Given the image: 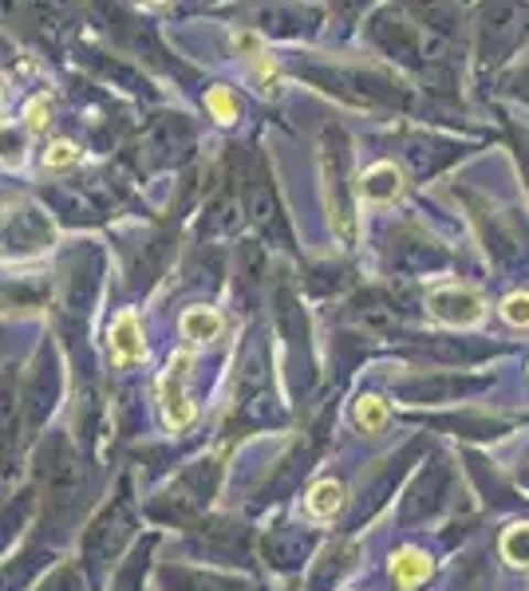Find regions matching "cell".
I'll use <instances>...</instances> for the list:
<instances>
[{
  "label": "cell",
  "mask_w": 529,
  "mask_h": 591,
  "mask_svg": "<svg viewBox=\"0 0 529 591\" xmlns=\"http://www.w3.org/2000/svg\"><path fill=\"white\" fill-rule=\"evenodd\" d=\"M206 107L218 122H234L237 119V99L229 95V87H209L206 91Z\"/></svg>",
  "instance_id": "15"
},
{
  "label": "cell",
  "mask_w": 529,
  "mask_h": 591,
  "mask_svg": "<svg viewBox=\"0 0 529 591\" xmlns=\"http://www.w3.org/2000/svg\"><path fill=\"white\" fill-rule=\"evenodd\" d=\"M399 189H403V178H399V169L391 166V162H379V166H371L368 174L359 178V197L371 201V206H388V201H396Z\"/></svg>",
  "instance_id": "5"
},
{
  "label": "cell",
  "mask_w": 529,
  "mask_h": 591,
  "mask_svg": "<svg viewBox=\"0 0 529 591\" xmlns=\"http://www.w3.org/2000/svg\"><path fill=\"white\" fill-rule=\"evenodd\" d=\"M478 379H427V383L407 386V398H419V403H446L454 394L478 391Z\"/></svg>",
  "instance_id": "8"
},
{
  "label": "cell",
  "mask_w": 529,
  "mask_h": 591,
  "mask_svg": "<svg viewBox=\"0 0 529 591\" xmlns=\"http://www.w3.org/2000/svg\"><path fill=\"white\" fill-rule=\"evenodd\" d=\"M253 217H257V221H261V226H273V221H277L273 194H264V189H257V194H253Z\"/></svg>",
  "instance_id": "19"
},
{
  "label": "cell",
  "mask_w": 529,
  "mask_h": 591,
  "mask_svg": "<svg viewBox=\"0 0 529 591\" xmlns=\"http://www.w3.org/2000/svg\"><path fill=\"white\" fill-rule=\"evenodd\" d=\"M154 4H159V0H154Z\"/></svg>",
  "instance_id": "23"
},
{
  "label": "cell",
  "mask_w": 529,
  "mask_h": 591,
  "mask_svg": "<svg viewBox=\"0 0 529 591\" xmlns=\"http://www.w3.org/2000/svg\"><path fill=\"white\" fill-rule=\"evenodd\" d=\"M427 308L431 316L451 324V328H466V324H478L483 319V296L474 288H463V284H443L427 296Z\"/></svg>",
  "instance_id": "2"
},
{
  "label": "cell",
  "mask_w": 529,
  "mask_h": 591,
  "mask_svg": "<svg viewBox=\"0 0 529 591\" xmlns=\"http://www.w3.org/2000/svg\"><path fill=\"white\" fill-rule=\"evenodd\" d=\"M111 355L119 363H139L147 355L142 348V331H139V316L134 311H123V316L111 324Z\"/></svg>",
  "instance_id": "6"
},
{
  "label": "cell",
  "mask_w": 529,
  "mask_h": 591,
  "mask_svg": "<svg viewBox=\"0 0 529 591\" xmlns=\"http://www.w3.org/2000/svg\"><path fill=\"white\" fill-rule=\"evenodd\" d=\"M431 355H439V359H474L478 351H471V348H454V343H435L431 348Z\"/></svg>",
  "instance_id": "21"
},
{
  "label": "cell",
  "mask_w": 529,
  "mask_h": 591,
  "mask_svg": "<svg viewBox=\"0 0 529 591\" xmlns=\"http://www.w3.org/2000/svg\"><path fill=\"white\" fill-rule=\"evenodd\" d=\"M490 244H494V253H498L501 261H521V256H526L529 237L514 217H501L498 226L490 229Z\"/></svg>",
  "instance_id": "9"
},
{
  "label": "cell",
  "mask_w": 529,
  "mask_h": 591,
  "mask_svg": "<svg viewBox=\"0 0 529 591\" xmlns=\"http://www.w3.org/2000/svg\"><path fill=\"white\" fill-rule=\"evenodd\" d=\"M190 355H174L171 366H166V379H162V414H166V426L171 430H186L194 423V403H190L186 394H182V379L190 375Z\"/></svg>",
  "instance_id": "3"
},
{
  "label": "cell",
  "mask_w": 529,
  "mask_h": 591,
  "mask_svg": "<svg viewBox=\"0 0 529 591\" xmlns=\"http://www.w3.org/2000/svg\"><path fill=\"white\" fill-rule=\"evenodd\" d=\"M24 114H29L32 131H44V127H47V99H32L29 111H24Z\"/></svg>",
  "instance_id": "20"
},
{
  "label": "cell",
  "mask_w": 529,
  "mask_h": 591,
  "mask_svg": "<svg viewBox=\"0 0 529 591\" xmlns=\"http://www.w3.org/2000/svg\"><path fill=\"white\" fill-rule=\"evenodd\" d=\"M431 576V560L415 548H403V552L391 556V580H396L399 591H411Z\"/></svg>",
  "instance_id": "7"
},
{
  "label": "cell",
  "mask_w": 529,
  "mask_h": 591,
  "mask_svg": "<svg viewBox=\"0 0 529 591\" xmlns=\"http://www.w3.org/2000/svg\"><path fill=\"white\" fill-rule=\"evenodd\" d=\"M304 508H309L312 521H332V516L344 508V485L341 481H321V485H312Z\"/></svg>",
  "instance_id": "10"
},
{
  "label": "cell",
  "mask_w": 529,
  "mask_h": 591,
  "mask_svg": "<svg viewBox=\"0 0 529 591\" xmlns=\"http://www.w3.org/2000/svg\"><path fill=\"white\" fill-rule=\"evenodd\" d=\"M446 481H451L446 466H431V470H427L423 478H419V485H415V493H411V501H407V521L435 513L439 501H443V493H446Z\"/></svg>",
  "instance_id": "4"
},
{
  "label": "cell",
  "mask_w": 529,
  "mask_h": 591,
  "mask_svg": "<svg viewBox=\"0 0 529 591\" xmlns=\"http://www.w3.org/2000/svg\"><path fill=\"white\" fill-rule=\"evenodd\" d=\"M182 331H186V339L209 343V339L222 336V316L214 308H186L182 311Z\"/></svg>",
  "instance_id": "11"
},
{
  "label": "cell",
  "mask_w": 529,
  "mask_h": 591,
  "mask_svg": "<svg viewBox=\"0 0 529 591\" xmlns=\"http://www.w3.org/2000/svg\"><path fill=\"white\" fill-rule=\"evenodd\" d=\"M359 316H364V324H371V328H391V324H396V308H391L384 296L359 300Z\"/></svg>",
  "instance_id": "14"
},
{
  "label": "cell",
  "mask_w": 529,
  "mask_h": 591,
  "mask_svg": "<svg viewBox=\"0 0 529 591\" xmlns=\"http://www.w3.org/2000/svg\"><path fill=\"white\" fill-rule=\"evenodd\" d=\"M501 316H506V324H514V328H529V296H526V292H514V296H506V304H501Z\"/></svg>",
  "instance_id": "17"
},
{
  "label": "cell",
  "mask_w": 529,
  "mask_h": 591,
  "mask_svg": "<svg viewBox=\"0 0 529 591\" xmlns=\"http://www.w3.org/2000/svg\"><path fill=\"white\" fill-rule=\"evenodd\" d=\"M356 423L364 426V434H376L388 426V403L376 398V394H364L356 403Z\"/></svg>",
  "instance_id": "12"
},
{
  "label": "cell",
  "mask_w": 529,
  "mask_h": 591,
  "mask_svg": "<svg viewBox=\"0 0 529 591\" xmlns=\"http://www.w3.org/2000/svg\"><path fill=\"white\" fill-rule=\"evenodd\" d=\"M44 162L52 169H64V166H76L79 162V151L76 146H72V142H52V146H47L44 151Z\"/></svg>",
  "instance_id": "18"
},
{
  "label": "cell",
  "mask_w": 529,
  "mask_h": 591,
  "mask_svg": "<svg viewBox=\"0 0 529 591\" xmlns=\"http://www.w3.org/2000/svg\"><path fill=\"white\" fill-rule=\"evenodd\" d=\"M521 29H526V9L518 0H486L483 9V52L486 59H498L501 52H510L518 44Z\"/></svg>",
  "instance_id": "1"
},
{
  "label": "cell",
  "mask_w": 529,
  "mask_h": 591,
  "mask_svg": "<svg viewBox=\"0 0 529 591\" xmlns=\"http://www.w3.org/2000/svg\"><path fill=\"white\" fill-rule=\"evenodd\" d=\"M20 158H24V134L4 122L0 127V166H17Z\"/></svg>",
  "instance_id": "16"
},
{
  "label": "cell",
  "mask_w": 529,
  "mask_h": 591,
  "mask_svg": "<svg viewBox=\"0 0 529 591\" xmlns=\"http://www.w3.org/2000/svg\"><path fill=\"white\" fill-rule=\"evenodd\" d=\"M332 4H336V9H341L344 17H352V12H359L364 4H368V0H332Z\"/></svg>",
  "instance_id": "22"
},
{
  "label": "cell",
  "mask_w": 529,
  "mask_h": 591,
  "mask_svg": "<svg viewBox=\"0 0 529 591\" xmlns=\"http://www.w3.org/2000/svg\"><path fill=\"white\" fill-rule=\"evenodd\" d=\"M501 556L514 563V568H529V525H514L501 536Z\"/></svg>",
  "instance_id": "13"
}]
</instances>
